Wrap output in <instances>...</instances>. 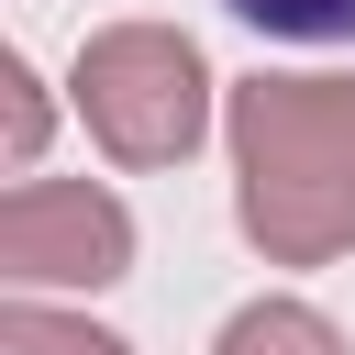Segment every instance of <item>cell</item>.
Returning <instances> with one entry per match:
<instances>
[{
	"label": "cell",
	"instance_id": "52a82bcc",
	"mask_svg": "<svg viewBox=\"0 0 355 355\" xmlns=\"http://www.w3.org/2000/svg\"><path fill=\"white\" fill-rule=\"evenodd\" d=\"M0 89H11V166H33V144H44V89H33L22 55H0Z\"/></svg>",
	"mask_w": 355,
	"mask_h": 355
},
{
	"label": "cell",
	"instance_id": "5b68a950",
	"mask_svg": "<svg viewBox=\"0 0 355 355\" xmlns=\"http://www.w3.org/2000/svg\"><path fill=\"white\" fill-rule=\"evenodd\" d=\"M0 355H133L122 333H100V322H67V311H44L33 288L0 311Z\"/></svg>",
	"mask_w": 355,
	"mask_h": 355
},
{
	"label": "cell",
	"instance_id": "277c9868",
	"mask_svg": "<svg viewBox=\"0 0 355 355\" xmlns=\"http://www.w3.org/2000/svg\"><path fill=\"white\" fill-rule=\"evenodd\" d=\"M211 355H344V333L311 311V300H255V311H233L222 322V344Z\"/></svg>",
	"mask_w": 355,
	"mask_h": 355
},
{
	"label": "cell",
	"instance_id": "7a4b0ae2",
	"mask_svg": "<svg viewBox=\"0 0 355 355\" xmlns=\"http://www.w3.org/2000/svg\"><path fill=\"white\" fill-rule=\"evenodd\" d=\"M78 122L122 155V166H178L211 133V67L178 22H111L78 44Z\"/></svg>",
	"mask_w": 355,
	"mask_h": 355
},
{
	"label": "cell",
	"instance_id": "8992f818",
	"mask_svg": "<svg viewBox=\"0 0 355 355\" xmlns=\"http://www.w3.org/2000/svg\"><path fill=\"white\" fill-rule=\"evenodd\" d=\"M222 11L277 44H355V0H222Z\"/></svg>",
	"mask_w": 355,
	"mask_h": 355
},
{
	"label": "cell",
	"instance_id": "3957f363",
	"mask_svg": "<svg viewBox=\"0 0 355 355\" xmlns=\"http://www.w3.org/2000/svg\"><path fill=\"white\" fill-rule=\"evenodd\" d=\"M133 266V211L100 178H22L0 200V277L11 288H111Z\"/></svg>",
	"mask_w": 355,
	"mask_h": 355
},
{
	"label": "cell",
	"instance_id": "6da1fadb",
	"mask_svg": "<svg viewBox=\"0 0 355 355\" xmlns=\"http://www.w3.org/2000/svg\"><path fill=\"white\" fill-rule=\"evenodd\" d=\"M233 211L277 266L355 244V78H244L233 89Z\"/></svg>",
	"mask_w": 355,
	"mask_h": 355
}]
</instances>
